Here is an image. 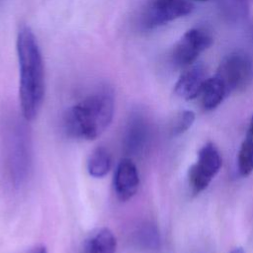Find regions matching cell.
Masks as SVG:
<instances>
[{
	"instance_id": "30bf717a",
	"label": "cell",
	"mask_w": 253,
	"mask_h": 253,
	"mask_svg": "<svg viewBox=\"0 0 253 253\" xmlns=\"http://www.w3.org/2000/svg\"><path fill=\"white\" fill-rule=\"evenodd\" d=\"M117 240L107 227L93 231L85 240L82 253H116Z\"/></svg>"
},
{
	"instance_id": "d6986e66",
	"label": "cell",
	"mask_w": 253,
	"mask_h": 253,
	"mask_svg": "<svg viewBox=\"0 0 253 253\" xmlns=\"http://www.w3.org/2000/svg\"><path fill=\"white\" fill-rule=\"evenodd\" d=\"M248 133L253 136V116H252L251 121H250V127H249V132Z\"/></svg>"
},
{
	"instance_id": "44dd1931",
	"label": "cell",
	"mask_w": 253,
	"mask_h": 253,
	"mask_svg": "<svg viewBox=\"0 0 253 253\" xmlns=\"http://www.w3.org/2000/svg\"><path fill=\"white\" fill-rule=\"evenodd\" d=\"M248 1H253V0H248Z\"/></svg>"
},
{
	"instance_id": "5b68a950",
	"label": "cell",
	"mask_w": 253,
	"mask_h": 253,
	"mask_svg": "<svg viewBox=\"0 0 253 253\" xmlns=\"http://www.w3.org/2000/svg\"><path fill=\"white\" fill-rule=\"evenodd\" d=\"M212 43L211 33L205 28L188 30L174 44L171 51V61L176 67L186 68L197 60L199 55Z\"/></svg>"
},
{
	"instance_id": "5bb4252c",
	"label": "cell",
	"mask_w": 253,
	"mask_h": 253,
	"mask_svg": "<svg viewBox=\"0 0 253 253\" xmlns=\"http://www.w3.org/2000/svg\"><path fill=\"white\" fill-rule=\"evenodd\" d=\"M237 169L241 176L246 177L253 172V136L248 133L241 143L237 155Z\"/></svg>"
},
{
	"instance_id": "7a4b0ae2",
	"label": "cell",
	"mask_w": 253,
	"mask_h": 253,
	"mask_svg": "<svg viewBox=\"0 0 253 253\" xmlns=\"http://www.w3.org/2000/svg\"><path fill=\"white\" fill-rule=\"evenodd\" d=\"M114 110L112 89L100 86L65 111L63 129L68 136L76 139H96L110 126Z\"/></svg>"
},
{
	"instance_id": "e0dca14e",
	"label": "cell",
	"mask_w": 253,
	"mask_h": 253,
	"mask_svg": "<svg viewBox=\"0 0 253 253\" xmlns=\"http://www.w3.org/2000/svg\"><path fill=\"white\" fill-rule=\"evenodd\" d=\"M30 253H47V250L43 245H39V246H36L34 249H32Z\"/></svg>"
},
{
	"instance_id": "4fadbf2b",
	"label": "cell",
	"mask_w": 253,
	"mask_h": 253,
	"mask_svg": "<svg viewBox=\"0 0 253 253\" xmlns=\"http://www.w3.org/2000/svg\"><path fill=\"white\" fill-rule=\"evenodd\" d=\"M248 0H217L221 14L229 21L236 22L248 15Z\"/></svg>"
},
{
	"instance_id": "9c48e42d",
	"label": "cell",
	"mask_w": 253,
	"mask_h": 253,
	"mask_svg": "<svg viewBox=\"0 0 253 253\" xmlns=\"http://www.w3.org/2000/svg\"><path fill=\"white\" fill-rule=\"evenodd\" d=\"M148 124L147 120L141 113L130 115L125 129L124 146L126 151L130 154L140 153L148 140Z\"/></svg>"
},
{
	"instance_id": "9a60e30c",
	"label": "cell",
	"mask_w": 253,
	"mask_h": 253,
	"mask_svg": "<svg viewBox=\"0 0 253 253\" xmlns=\"http://www.w3.org/2000/svg\"><path fill=\"white\" fill-rule=\"evenodd\" d=\"M194 122H195L194 112L185 110V111L178 113L174 117V119L171 123L170 131H171L172 135L177 136V135L183 134L193 126Z\"/></svg>"
},
{
	"instance_id": "ac0fdd59",
	"label": "cell",
	"mask_w": 253,
	"mask_h": 253,
	"mask_svg": "<svg viewBox=\"0 0 253 253\" xmlns=\"http://www.w3.org/2000/svg\"><path fill=\"white\" fill-rule=\"evenodd\" d=\"M229 253H245V251L241 247H236V248H233Z\"/></svg>"
},
{
	"instance_id": "277c9868",
	"label": "cell",
	"mask_w": 253,
	"mask_h": 253,
	"mask_svg": "<svg viewBox=\"0 0 253 253\" xmlns=\"http://www.w3.org/2000/svg\"><path fill=\"white\" fill-rule=\"evenodd\" d=\"M194 5L188 0H148L144 5L139 23L144 30H153L190 14Z\"/></svg>"
},
{
	"instance_id": "3957f363",
	"label": "cell",
	"mask_w": 253,
	"mask_h": 253,
	"mask_svg": "<svg viewBox=\"0 0 253 253\" xmlns=\"http://www.w3.org/2000/svg\"><path fill=\"white\" fill-rule=\"evenodd\" d=\"M223 85L227 94L245 90L253 80V62L242 50L225 55L213 74Z\"/></svg>"
},
{
	"instance_id": "6da1fadb",
	"label": "cell",
	"mask_w": 253,
	"mask_h": 253,
	"mask_svg": "<svg viewBox=\"0 0 253 253\" xmlns=\"http://www.w3.org/2000/svg\"><path fill=\"white\" fill-rule=\"evenodd\" d=\"M17 54L21 111L26 121H33L38 116L43 102L45 79L41 48L33 31L28 26H23L19 30Z\"/></svg>"
},
{
	"instance_id": "2e32d148",
	"label": "cell",
	"mask_w": 253,
	"mask_h": 253,
	"mask_svg": "<svg viewBox=\"0 0 253 253\" xmlns=\"http://www.w3.org/2000/svg\"><path fill=\"white\" fill-rule=\"evenodd\" d=\"M137 240L144 247L155 248L159 243V235L152 224H145L138 230Z\"/></svg>"
},
{
	"instance_id": "7c38bea8",
	"label": "cell",
	"mask_w": 253,
	"mask_h": 253,
	"mask_svg": "<svg viewBox=\"0 0 253 253\" xmlns=\"http://www.w3.org/2000/svg\"><path fill=\"white\" fill-rule=\"evenodd\" d=\"M111 166L112 155L106 147L98 146L91 152L87 162V170L92 177H104L111 169Z\"/></svg>"
},
{
	"instance_id": "ffe728a7",
	"label": "cell",
	"mask_w": 253,
	"mask_h": 253,
	"mask_svg": "<svg viewBox=\"0 0 253 253\" xmlns=\"http://www.w3.org/2000/svg\"><path fill=\"white\" fill-rule=\"evenodd\" d=\"M199 1H205V0H199Z\"/></svg>"
},
{
	"instance_id": "8992f818",
	"label": "cell",
	"mask_w": 253,
	"mask_h": 253,
	"mask_svg": "<svg viewBox=\"0 0 253 253\" xmlns=\"http://www.w3.org/2000/svg\"><path fill=\"white\" fill-rule=\"evenodd\" d=\"M221 167V157L217 147L212 142L203 145L198 152V160L193 164L188 173L189 185L194 194L206 190L212 178Z\"/></svg>"
},
{
	"instance_id": "52a82bcc",
	"label": "cell",
	"mask_w": 253,
	"mask_h": 253,
	"mask_svg": "<svg viewBox=\"0 0 253 253\" xmlns=\"http://www.w3.org/2000/svg\"><path fill=\"white\" fill-rule=\"evenodd\" d=\"M139 187V176L135 164L129 158L122 159L114 175V189L117 198L126 202L130 200Z\"/></svg>"
},
{
	"instance_id": "ba28073f",
	"label": "cell",
	"mask_w": 253,
	"mask_h": 253,
	"mask_svg": "<svg viewBox=\"0 0 253 253\" xmlns=\"http://www.w3.org/2000/svg\"><path fill=\"white\" fill-rule=\"evenodd\" d=\"M208 78L207 69L204 64H192L180 75L175 84L174 92L178 97L186 101L193 100L200 96Z\"/></svg>"
},
{
	"instance_id": "8fae6325",
	"label": "cell",
	"mask_w": 253,
	"mask_h": 253,
	"mask_svg": "<svg viewBox=\"0 0 253 253\" xmlns=\"http://www.w3.org/2000/svg\"><path fill=\"white\" fill-rule=\"evenodd\" d=\"M228 96L220 81L212 75L209 77L200 93L202 107L206 111L214 110Z\"/></svg>"
}]
</instances>
